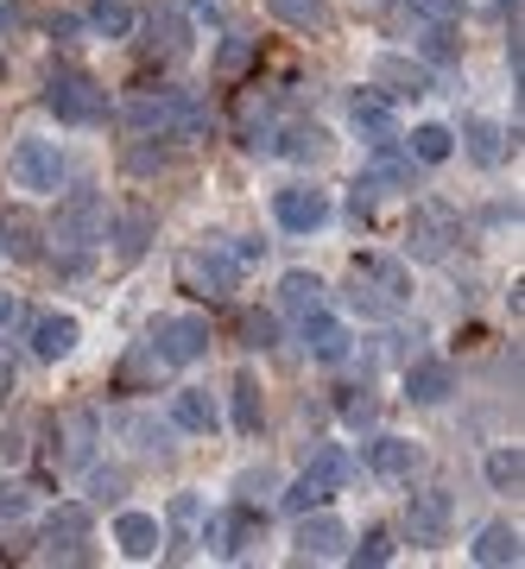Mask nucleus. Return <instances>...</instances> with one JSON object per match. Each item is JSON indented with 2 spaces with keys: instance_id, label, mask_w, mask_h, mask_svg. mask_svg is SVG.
Instances as JSON below:
<instances>
[{
  "instance_id": "1",
  "label": "nucleus",
  "mask_w": 525,
  "mask_h": 569,
  "mask_svg": "<svg viewBox=\"0 0 525 569\" xmlns=\"http://www.w3.org/2000/svg\"><path fill=\"white\" fill-rule=\"evenodd\" d=\"M127 127L140 133V140H197L202 127H209V114H202L184 89H152V96H133L127 102Z\"/></svg>"
},
{
  "instance_id": "2",
  "label": "nucleus",
  "mask_w": 525,
  "mask_h": 569,
  "mask_svg": "<svg viewBox=\"0 0 525 569\" xmlns=\"http://www.w3.org/2000/svg\"><path fill=\"white\" fill-rule=\"evenodd\" d=\"M7 178H13V190H26V197H58V183H63V146L44 140V133H20V140H13V152H7Z\"/></svg>"
},
{
  "instance_id": "3",
  "label": "nucleus",
  "mask_w": 525,
  "mask_h": 569,
  "mask_svg": "<svg viewBox=\"0 0 525 569\" xmlns=\"http://www.w3.org/2000/svg\"><path fill=\"white\" fill-rule=\"evenodd\" d=\"M44 108L63 127H101L108 121V89L96 77H82V70H58V77L44 82Z\"/></svg>"
},
{
  "instance_id": "4",
  "label": "nucleus",
  "mask_w": 525,
  "mask_h": 569,
  "mask_svg": "<svg viewBox=\"0 0 525 569\" xmlns=\"http://www.w3.org/2000/svg\"><path fill=\"white\" fill-rule=\"evenodd\" d=\"M108 197L101 190H70L58 203V222H51V234H58L63 247H96V241H108Z\"/></svg>"
},
{
  "instance_id": "5",
  "label": "nucleus",
  "mask_w": 525,
  "mask_h": 569,
  "mask_svg": "<svg viewBox=\"0 0 525 569\" xmlns=\"http://www.w3.org/2000/svg\"><path fill=\"white\" fill-rule=\"evenodd\" d=\"M146 348H152L159 367H190V361L209 355V323H202V317H159Z\"/></svg>"
},
{
  "instance_id": "6",
  "label": "nucleus",
  "mask_w": 525,
  "mask_h": 569,
  "mask_svg": "<svg viewBox=\"0 0 525 569\" xmlns=\"http://www.w3.org/2000/svg\"><path fill=\"white\" fill-rule=\"evenodd\" d=\"M273 216H279L285 234H317V228H329L336 203H329V190H317V183H285L279 197H273Z\"/></svg>"
},
{
  "instance_id": "7",
  "label": "nucleus",
  "mask_w": 525,
  "mask_h": 569,
  "mask_svg": "<svg viewBox=\"0 0 525 569\" xmlns=\"http://www.w3.org/2000/svg\"><path fill=\"white\" fill-rule=\"evenodd\" d=\"M178 272H184L190 291H209V298H235V291H241V266H235L228 247H197V253H184Z\"/></svg>"
},
{
  "instance_id": "8",
  "label": "nucleus",
  "mask_w": 525,
  "mask_h": 569,
  "mask_svg": "<svg viewBox=\"0 0 525 569\" xmlns=\"http://www.w3.org/2000/svg\"><path fill=\"white\" fill-rule=\"evenodd\" d=\"M449 241H456V216H449L444 203H418V209H412V228H405L412 260H444Z\"/></svg>"
},
{
  "instance_id": "9",
  "label": "nucleus",
  "mask_w": 525,
  "mask_h": 569,
  "mask_svg": "<svg viewBox=\"0 0 525 569\" xmlns=\"http://www.w3.org/2000/svg\"><path fill=\"white\" fill-rule=\"evenodd\" d=\"M449 519H456V500H449L444 488L412 493V507H405V531H412V545H444Z\"/></svg>"
},
{
  "instance_id": "10",
  "label": "nucleus",
  "mask_w": 525,
  "mask_h": 569,
  "mask_svg": "<svg viewBox=\"0 0 525 569\" xmlns=\"http://www.w3.org/2000/svg\"><path fill=\"white\" fill-rule=\"evenodd\" d=\"M348 348H355V336H348L343 317H329V310H310V317H304V355L317 367H343Z\"/></svg>"
},
{
  "instance_id": "11",
  "label": "nucleus",
  "mask_w": 525,
  "mask_h": 569,
  "mask_svg": "<svg viewBox=\"0 0 525 569\" xmlns=\"http://www.w3.org/2000/svg\"><path fill=\"white\" fill-rule=\"evenodd\" d=\"M348 121H355V133H361L367 146L399 140V108L386 102L380 89H355V102H348Z\"/></svg>"
},
{
  "instance_id": "12",
  "label": "nucleus",
  "mask_w": 525,
  "mask_h": 569,
  "mask_svg": "<svg viewBox=\"0 0 525 569\" xmlns=\"http://www.w3.org/2000/svg\"><path fill=\"white\" fill-rule=\"evenodd\" d=\"M298 557L304 563H329V557H343L348 545V526L336 519V512H298Z\"/></svg>"
},
{
  "instance_id": "13",
  "label": "nucleus",
  "mask_w": 525,
  "mask_h": 569,
  "mask_svg": "<svg viewBox=\"0 0 525 569\" xmlns=\"http://www.w3.org/2000/svg\"><path fill=\"white\" fill-rule=\"evenodd\" d=\"M418 462H425V456H418L412 437H374V443H367V468H374L380 481H412Z\"/></svg>"
},
{
  "instance_id": "14",
  "label": "nucleus",
  "mask_w": 525,
  "mask_h": 569,
  "mask_svg": "<svg viewBox=\"0 0 525 569\" xmlns=\"http://www.w3.org/2000/svg\"><path fill=\"white\" fill-rule=\"evenodd\" d=\"M77 342H82V323L70 317V310H51V317L32 323V355H39V361H63V355H77Z\"/></svg>"
},
{
  "instance_id": "15",
  "label": "nucleus",
  "mask_w": 525,
  "mask_h": 569,
  "mask_svg": "<svg viewBox=\"0 0 525 569\" xmlns=\"http://www.w3.org/2000/svg\"><path fill=\"white\" fill-rule=\"evenodd\" d=\"M115 545H121V557H133V563H146V557H159V545H165V526L152 519V512H133V507H127L121 519H115Z\"/></svg>"
},
{
  "instance_id": "16",
  "label": "nucleus",
  "mask_w": 525,
  "mask_h": 569,
  "mask_svg": "<svg viewBox=\"0 0 525 569\" xmlns=\"http://www.w3.org/2000/svg\"><path fill=\"white\" fill-rule=\"evenodd\" d=\"M89 531H96V512L82 507V500H70V507H58L44 519V545H51V557H70Z\"/></svg>"
},
{
  "instance_id": "17",
  "label": "nucleus",
  "mask_w": 525,
  "mask_h": 569,
  "mask_svg": "<svg viewBox=\"0 0 525 569\" xmlns=\"http://www.w3.org/2000/svg\"><path fill=\"white\" fill-rule=\"evenodd\" d=\"M449 392H456L449 361H412L405 367V399H412V406H444Z\"/></svg>"
},
{
  "instance_id": "18",
  "label": "nucleus",
  "mask_w": 525,
  "mask_h": 569,
  "mask_svg": "<svg viewBox=\"0 0 525 569\" xmlns=\"http://www.w3.org/2000/svg\"><path fill=\"white\" fill-rule=\"evenodd\" d=\"M171 425L190 430V437H209V430L222 425V411H216V399L202 387H178L171 392Z\"/></svg>"
},
{
  "instance_id": "19",
  "label": "nucleus",
  "mask_w": 525,
  "mask_h": 569,
  "mask_svg": "<svg viewBox=\"0 0 525 569\" xmlns=\"http://www.w3.org/2000/svg\"><path fill=\"white\" fill-rule=\"evenodd\" d=\"M374 89H386V96H425L430 70L425 63H405V58H380L374 63Z\"/></svg>"
},
{
  "instance_id": "20",
  "label": "nucleus",
  "mask_w": 525,
  "mask_h": 569,
  "mask_svg": "<svg viewBox=\"0 0 525 569\" xmlns=\"http://www.w3.org/2000/svg\"><path fill=\"white\" fill-rule=\"evenodd\" d=\"M146 32H152V51H165V58H178V51H190V20H184L178 7H152L146 13Z\"/></svg>"
},
{
  "instance_id": "21",
  "label": "nucleus",
  "mask_w": 525,
  "mask_h": 569,
  "mask_svg": "<svg viewBox=\"0 0 525 569\" xmlns=\"http://www.w3.org/2000/svg\"><path fill=\"white\" fill-rule=\"evenodd\" d=\"M475 563L501 569V563H519V531L506 526V519H494V526H482V538H475V550H468Z\"/></svg>"
},
{
  "instance_id": "22",
  "label": "nucleus",
  "mask_w": 525,
  "mask_h": 569,
  "mask_svg": "<svg viewBox=\"0 0 525 569\" xmlns=\"http://www.w3.org/2000/svg\"><path fill=\"white\" fill-rule=\"evenodd\" d=\"M273 7V20L279 26H291V32H329V0H266Z\"/></svg>"
},
{
  "instance_id": "23",
  "label": "nucleus",
  "mask_w": 525,
  "mask_h": 569,
  "mask_svg": "<svg viewBox=\"0 0 525 569\" xmlns=\"http://www.w3.org/2000/svg\"><path fill=\"white\" fill-rule=\"evenodd\" d=\"M279 310L285 317H310V310H324V279H317V272H285Z\"/></svg>"
},
{
  "instance_id": "24",
  "label": "nucleus",
  "mask_w": 525,
  "mask_h": 569,
  "mask_svg": "<svg viewBox=\"0 0 525 569\" xmlns=\"http://www.w3.org/2000/svg\"><path fill=\"white\" fill-rule=\"evenodd\" d=\"M228 399H235V430H241V437H260V418H266L260 380H254V373H235V387H228Z\"/></svg>"
},
{
  "instance_id": "25",
  "label": "nucleus",
  "mask_w": 525,
  "mask_h": 569,
  "mask_svg": "<svg viewBox=\"0 0 525 569\" xmlns=\"http://www.w3.org/2000/svg\"><path fill=\"white\" fill-rule=\"evenodd\" d=\"M304 481H310V488H317V493H324V500H329V493H336V488H343V481H348V449L324 443V449H317V456H310V468H304Z\"/></svg>"
},
{
  "instance_id": "26",
  "label": "nucleus",
  "mask_w": 525,
  "mask_h": 569,
  "mask_svg": "<svg viewBox=\"0 0 525 569\" xmlns=\"http://www.w3.org/2000/svg\"><path fill=\"white\" fill-rule=\"evenodd\" d=\"M39 241H44V228L32 222V216H7V222H0V247H7V253H13V260H39Z\"/></svg>"
},
{
  "instance_id": "27",
  "label": "nucleus",
  "mask_w": 525,
  "mask_h": 569,
  "mask_svg": "<svg viewBox=\"0 0 525 569\" xmlns=\"http://www.w3.org/2000/svg\"><path fill=\"white\" fill-rule=\"evenodd\" d=\"M463 140H468V159L487 164V171L506 159V133H501L494 121H468V127H463Z\"/></svg>"
},
{
  "instance_id": "28",
  "label": "nucleus",
  "mask_w": 525,
  "mask_h": 569,
  "mask_svg": "<svg viewBox=\"0 0 525 569\" xmlns=\"http://www.w3.org/2000/svg\"><path fill=\"white\" fill-rule=\"evenodd\" d=\"M449 152H456V133H449V127H437V121L412 127V159L418 164H444Z\"/></svg>"
},
{
  "instance_id": "29",
  "label": "nucleus",
  "mask_w": 525,
  "mask_h": 569,
  "mask_svg": "<svg viewBox=\"0 0 525 569\" xmlns=\"http://www.w3.org/2000/svg\"><path fill=\"white\" fill-rule=\"evenodd\" d=\"M254 58H260V39H247V32H228V39L216 44V77H241Z\"/></svg>"
},
{
  "instance_id": "30",
  "label": "nucleus",
  "mask_w": 525,
  "mask_h": 569,
  "mask_svg": "<svg viewBox=\"0 0 525 569\" xmlns=\"http://www.w3.org/2000/svg\"><path fill=\"white\" fill-rule=\"evenodd\" d=\"M89 26H96L101 39H133V7L127 0H96L89 7Z\"/></svg>"
},
{
  "instance_id": "31",
  "label": "nucleus",
  "mask_w": 525,
  "mask_h": 569,
  "mask_svg": "<svg viewBox=\"0 0 525 569\" xmlns=\"http://www.w3.org/2000/svg\"><path fill=\"white\" fill-rule=\"evenodd\" d=\"M348 305L361 310V317H393V310H399V298H393V291H380L367 272H355V284H348Z\"/></svg>"
},
{
  "instance_id": "32",
  "label": "nucleus",
  "mask_w": 525,
  "mask_h": 569,
  "mask_svg": "<svg viewBox=\"0 0 525 569\" xmlns=\"http://www.w3.org/2000/svg\"><path fill=\"white\" fill-rule=\"evenodd\" d=\"M279 152H285V159H298V164H310V159H324V152H329V133H324V127H291Z\"/></svg>"
},
{
  "instance_id": "33",
  "label": "nucleus",
  "mask_w": 525,
  "mask_h": 569,
  "mask_svg": "<svg viewBox=\"0 0 525 569\" xmlns=\"http://www.w3.org/2000/svg\"><path fill=\"white\" fill-rule=\"evenodd\" d=\"M63 437H70V443H63V462L82 468V462H89V437H96V418H89V411H70V418H63Z\"/></svg>"
},
{
  "instance_id": "34",
  "label": "nucleus",
  "mask_w": 525,
  "mask_h": 569,
  "mask_svg": "<svg viewBox=\"0 0 525 569\" xmlns=\"http://www.w3.org/2000/svg\"><path fill=\"white\" fill-rule=\"evenodd\" d=\"M425 58H430V63H456V58H463L456 20H430V32H425Z\"/></svg>"
},
{
  "instance_id": "35",
  "label": "nucleus",
  "mask_w": 525,
  "mask_h": 569,
  "mask_svg": "<svg viewBox=\"0 0 525 569\" xmlns=\"http://www.w3.org/2000/svg\"><path fill=\"white\" fill-rule=\"evenodd\" d=\"M115 430H121V437H133V449H171V443H165L171 430H165V425H152V418H140V411H127V418H115Z\"/></svg>"
},
{
  "instance_id": "36",
  "label": "nucleus",
  "mask_w": 525,
  "mask_h": 569,
  "mask_svg": "<svg viewBox=\"0 0 525 569\" xmlns=\"http://www.w3.org/2000/svg\"><path fill=\"white\" fill-rule=\"evenodd\" d=\"M343 557H348V563H367V569L393 563V531H386V526H374V531L361 538V545H355V550H343Z\"/></svg>"
},
{
  "instance_id": "37",
  "label": "nucleus",
  "mask_w": 525,
  "mask_h": 569,
  "mask_svg": "<svg viewBox=\"0 0 525 569\" xmlns=\"http://www.w3.org/2000/svg\"><path fill=\"white\" fill-rule=\"evenodd\" d=\"M519 475H525L519 449H494V456H487V481H494L501 493H513V488H519Z\"/></svg>"
},
{
  "instance_id": "38",
  "label": "nucleus",
  "mask_w": 525,
  "mask_h": 569,
  "mask_svg": "<svg viewBox=\"0 0 525 569\" xmlns=\"http://www.w3.org/2000/svg\"><path fill=\"white\" fill-rule=\"evenodd\" d=\"M108 228H115V222H108ZM146 234H152V216H140V209H133V216H121V228H115V241H121L127 260H133V253H146Z\"/></svg>"
},
{
  "instance_id": "39",
  "label": "nucleus",
  "mask_w": 525,
  "mask_h": 569,
  "mask_svg": "<svg viewBox=\"0 0 525 569\" xmlns=\"http://www.w3.org/2000/svg\"><path fill=\"white\" fill-rule=\"evenodd\" d=\"M241 336H247V348H273L279 342V317H247Z\"/></svg>"
},
{
  "instance_id": "40",
  "label": "nucleus",
  "mask_w": 525,
  "mask_h": 569,
  "mask_svg": "<svg viewBox=\"0 0 525 569\" xmlns=\"http://www.w3.org/2000/svg\"><path fill=\"white\" fill-rule=\"evenodd\" d=\"M412 13H418V20H463V0H412Z\"/></svg>"
},
{
  "instance_id": "41",
  "label": "nucleus",
  "mask_w": 525,
  "mask_h": 569,
  "mask_svg": "<svg viewBox=\"0 0 525 569\" xmlns=\"http://www.w3.org/2000/svg\"><path fill=\"white\" fill-rule=\"evenodd\" d=\"M32 512V493L26 488H0V519H26Z\"/></svg>"
},
{
  "instance_id": "42",
  "label": "nucleus",
  "mask_w": 525,
  "mask_h": 569,
  "mask_svg": "<svg viewBox=\"0 0 525 569\" xmlns=\"http://www.w3.org/2000/svg\"><path fill=\"white\" fill-rule=\"evenodd\" d=\"M26 26V7L20 0H0V32H20Z\"/></svg>"
},
{
  "instance_id": "43",
  "label": "nucleus",
  "mask_w": 525,
  "mask_h": 569,
  "mask_svg": "<svg viewBox=\"0 0 525 569\" xmlns=\"http://www.w3.org/2000/svg\"><path fill=\"white\" fill-rule=\"evenodd\" d=\"M20 323V298H13V291H0V329H13Z\"/></svg>"
},
{
  "instance_id": "44",
  "label": "nucleus",
  "mask_w": 525,
  "mask_h": 569,
  "mask_svg": "<svg viewBox=\"0 0 525 569\" xmlns=\"http://www.w3.org/2000/svg\"><path fill=\"white\" fill-rule=\"evenodd\" d=\"M13 373H20V361H13V348L0 342V392L13 387Z\"/></svg>"
},
{
  "instance_id": "45",
  "label": "nucleus",
  "mask_w": 525,
  "mask_h": 569,
  "mask_svg": "<svg viewBox=\"0 0 525 569\" xmlns=\"http://www.w3.org/2000/svg\"><path fill=\"white\" fill-rule=\"evenodd\" d=\"M228 253H235V266H254V260H260V241H247V234H241V241L228 247Z\"/></svg>"
},
{
  "instance_id": "46",
  "label": "nucleus",
  "mask_w": 525,
  "mask_h": 569,
  "mask_svg": "<svg viewBox=\"0 0 525 569\" xmlns=\"http://www.w3.org/2000/svg\"><path fill=\"white\" fill-rule=\"evenodd\" d=\"M197 493H178V500H171V519H197Z\"/></svg>"
},
{
  "instance_id": "47",
  "label": "nucleus",
  "mask_w": 525,
  "mask_h": 569,
  "mask_svg": "<svg viewBox=\"0 0 525 569\" xmlns=\"http://www.w3.org/2000/svg\"><path fill=\"white\" fill-rule=\"evenodd\" d=\"M190 7H197V20H222V13H228L222 0H190Z\"/></svg>"
},
{
  "instance_id": "48",
  "label": "nucleus",
  "mask_w": 525,
  "mask_h": 569,
  "mask_svg": "<svg viewBox=\"0 0 525 569\" xmlns=\"http://www.w3.org/2000/svg\"><path fill=\"white\" fill-rule=\"evenodd\" d=\"M0 82H7V58H0Z\"/></svg>"
}]
</instances>
